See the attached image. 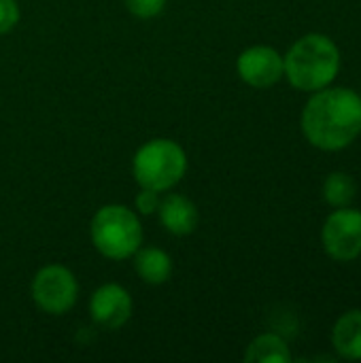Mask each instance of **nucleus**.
Wrapping results in <instances>:
<instances>
[{
  "label": "nucleus",
  "instance_id": "1",
  "mask_svg": "<svg viewBox=\"0 0 361 363\" xmlns=\"http://www.w3.org/2000/svg\"><path fill=\"white\" fill-rule=\"evenodd\" d=\"M304 138L321 151H343L361 134V94L349 87L313 91L302 108Z\"/></svg>",
  "mask_w": 361,
  "mask_h": 363
},
{
  "label": "nucleus",
  "instance_id": "2",
  "mask_svg": "<svg viewBox=\"0 0 361 363\" xmlns=\"http://www.w3.org/2000/svg\"><path fill=\"white\" fill-rule=\"evenodd\" d=\"M283 77L300 91H319L340 72V49L328 36L311 32L300 36L283 55Z\"/></svg>",
  "mask_w": 361,
  "mask_h": 363
},
{
  "label": "nucleus",
  "instance_id": "3",
  "mask_svg": "<svg viewBox=\"0 0 361 363\" xmlns=\"http://www.w3.org/2000/svg\"><path fill=\"white\" fill-rule=\"evenodd\" d=\"M89 238L102 257L123 262L143 247V223L136 211L123 204H104L91 217Z\"/></svg>",
  "mask_w": 361,
  "mask_h": 363
},
{
  "label": "nucleus",
  "instance_id": "4",
  "mask_svg": "<svg viewBox=\"0 0 361 363\" xmlns=\"http://www.w3.org/2000/svg\"><path fill=\"white\" fill-rule=\"evenodd\" d=\"M187 172V153L172 138H151L132 157V177L138 187L170 191Z\"/></svg>",
  "mask_w": 361,
  "mask_h": 363
},
{
  "label": "nucleus",
  "instance_id": "5",
  "mask_svg": "<svg viewBox=\"0 0 361 363\" xmlns=\"http://www.w3.org/2000/svg\"><path fill=\"white\" fill-rule=\"evenodd\" d=\"M32 302L51 317L70 313L79 300V281L74 272L62 264L43 266L30 283Z\"/></svg>",
  "mask_w": 361,
  "mask_h": 363
},
{
  "label": "nucleus",
  "instance_id": "6",
  "mask_svg": "<svg viewBox=\"0 0 361 363\" xmlns=\"http://www.w3.org/2000/svg\"><path fill=\"white\" fill-rule=\"evenodd\" d=\"M321 242L334 262H355L361 255V211L351 206L334 208L321 228Z\"/></svg>",
  "mask_w": 361,
  "mask_h": 363
},
{
  "label": "nucleus",
  "instance_id": "7",
  "mask_svg": "<svg viewBox=\"0 0 361 363\" xmlns=\"http://www.w3.org/2000/svg\"><path fill=\"white\" fill-rule=\"evenodd\" d=\"M236 72L249 87L268 89L283 79V55L270 45L247 47L236 57Z\"/></svg>",
  "mask_w": 361,
  "mask_h": 363
},
{
  "label": "nucleus",
  "instance_id": "8",
  "mask_svg": "<svg viewBox=\"0 0 361 363\" xmlns=\"http://www.w3.org/2000/svg\"><path fill=\"white\" fill-rule=\"evenodd\" d=\"M132 311L134 300L130 291L119 283H104L89 298V317L98 328L106 332L121 330L130 321Z\"/></svg>",
  "mask_w": 361,
  "mask_h": 363
},
{
  "label": "nucleus",
  "instance_id": "9",
  "mask_svg": "<svg viewBox=\"0 0 361 363\" xmlns=\"http://www.w3.org/2000/svg\"><path fill=\"white\" fill-rule=\"evenodd\" d=\"M157 217L162 228L172 236H189L200 223V213L194 200L183 194H168L162 198Z\"/></svg>",
  "mask_w": 361,
  "mask_h": 363
},
{
  "label": "nucleus",
  "instance_id": "10",
  "mask_svg": "<svg viewBox=\"0 0 361 363\" xmlns=\"http://www.w3.org/2000/svg\"><path fill=\"white\" fill-rule=\"evenodd\" d=\"M332 347L340 359L361 362V308L338 317L332 330Z\"/></svg>",
  "mask_w": 361,
  "mask_h": 363
},
{
  "label": "nucleus",
  "instance_id": "11",
  "mask_svg": "<svg viewBox=\"0 0 361 363\" xmlns=\"http://www.w3.org/2000/svg\"><path fill=\"white\" fill-rule=\"evenodd\" d=\"M134 270L147 285H164L172 277V257L160 247H140L132 257Z\"/></svg>",
  "mask_w": 361,
  "mask_h": 363
},
{
  "label": "nucleus",
  "instance_id": "12",
  "mask_svg": "<svg viewBox=\"0 0 361 363\" xmlns=\"http://www.w3.org/2000/svg\"><path fill=\"white\" fill-rule=\"evenodd\" d=\"M243 359L247 363H289L291 351H289L285 338L268 332L249 342Z\"/></svg>",
  "mask_w": 361,
  "mask_h": 363
},
{
  "label": "nucleus",
  "instance_id": "13",
  "mask_svg": "<svg viewBox=\"0 0 361 363\" xmlns=\"http://www.w3.org/2000/svg\"><path fill=\"white\" fill-rule=\"evenodd\" d=\"M355 196H357V183L349 172L336 170V172L328 174V179L323 183V198L332 208L351 206Z\"/></svg>",
  "mask_w": 361,
  "mask_h": 363
},
{
  "label": "nucleus",
  "instance_id": "14",
  "mask_svg": "<svg viewBox=\"0 0 361 363\" xmlns=\"http://www.w3.org/2000/svg\"><path fill=\"white\" fill-rule=\"evenodd\" d=\"M168 0H123L126 9L138 19H153L166 9Z\"/></svg>",
  "mask_w": 361,
  "mask_h": 363
},
{
  "label": "nucleus",
  "instance_id": "15",
  "mask_svg": "<svg viewBox=\"0 0 361 363\" xmlns=\"http://www.w3.org/2000/svg\"><path fill=\"white\" fill-rule=\"evenodd\" d=\"M160 202H162L160 191H153V189H145V187H140V191H138V194H136V198H134V211H136L138 215L149 217V215L157 213Z\"/></svg>",
  "mask_w": 361,
  "mask_h": 363
},
{
  "label": "nucleus",
  "instance_id": "16",
  "mask_svg": "<svg viewBox=\"0 0 361 363\" xmlns=\"http://www.w3.org/2000/svg\"><path fill=\"white\" fill-rule=\"evenodd\" d=\"M19 4L17 0H0V36L9 34L19 23Z\"/></svg>",
  "mask_w": 361,
  "mask_h": 363
}]
</instances>
